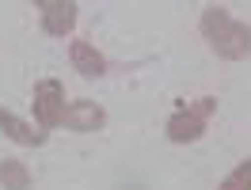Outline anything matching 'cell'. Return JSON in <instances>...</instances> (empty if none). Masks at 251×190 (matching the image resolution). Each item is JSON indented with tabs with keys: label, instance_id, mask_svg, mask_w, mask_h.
Wrapping results in <instances>:
<instances>
[{
	"label": "cell",
	"instance_id": "8",
	"mask_svg": "<svg viewBox=\"0 0 251 190\" xmlns=\"http://www.w3.org/2000/svg\"><path fill=\"white\" fill-rule=\"evenodd\" d=\"M0 187L4 190H31V171L23 160H0Z\"/></svg>",
	"mask_w": 251,
	"mask_h": 190
},
{
	"label": "cell",
	"instance_id": "9",
	"mask_svg": "<svg viewBox=\"0 0 251 190\" xmlns=\"http://www.w3.org/2000/svg\"><path fill=\"white\" fill-rule=\"evenodd\" d=\"M217 190H251V156L240 160V164H236V171L228 175V179H225Z\"/></svg>",
	"mask_w": 251,
	"mask_h": 190
},
{
	"label": "cell",
	"instance_id": "4",
	"mask_svg": "<svg viewBox=\"0 0 251 190\" xmlns=\"http://www.w3.org/2000/svg\"><path fill=\"white\" fill-rule=\"evenodd\" d=\"M61 126L76 129V133H92V129L107 126V111H103L99 103H92V99H76V103H65Z\"/></svg>",
	"mask_w": 251,
	"mask_h": 190
},
{
	"label": "cell",
	"instance_id": "2",
	"mask_svg": "<svg viewBox=\"0 0 251 190\" xmlns=\"http://www.w3.org/2000/svg\"><path fill=\"white\" fill-rule=\"evenodd\" d=\"M213 114H217V99H213V95H202L198 103H187L183 111H175L172 118H168V137H172L175 144L198 141Z\"/></svg>",
	"mask_w": 251,
	"mask_h": 190
},
{
	"label": "cell",
	"instance_id": "7",
	"mask_svg": "<svg viewBox=\"0 0 251 190\" xmlns=\"http://www.w3.org/2000/svg\"><path fill=\"white\" fill-rule=\"evenodd\" d=\"M0 129L12 137L16 144H27V148H38V144H46V133L42 129H34V126H27L23 118H16L12 111H4L0 107Z\"/></svg>",
	"mask_w": 251,
	"mask_h": 190
},
{
	"label": "cell",
	"instance_id": "6",
	"mask_svg": "<svg viewBox=\"0 0 251 190\" xmlns=\"http://www.w3.org/2000/svg\"><path fill=\"white\" fill-rule=\"evenodd\" d=\"M69 61H73V69L84 72V76H103V72H107V57H103L92 42H73V46H69Z\"/></svg>",
	"mask_w": 251,
	"mask_h": 190
},
{
	"label": "cell",
	"instance_id": "5",
	"mask_svg": "<svg viewBox=\"0 0 251 190\" xmlns=\"http://www.w3.org/2000/svg\"><path fill=\"white\" fill-rule=\"evenodd\" d=\"M38 12H42V31L46 34H69L76 27V4L73 0H46V4H38Z\"/></svg>",
	"mask_w": 251,
	"mask_h": 190
},
{
	"label": "cell",
	"instance_id": "1",
	"mask_svg": "<svg viewBox=\"0 0 251 190\" xmlns=\"http://www.w3.org/2000/svg\"><path fill=\"white\" fill-rule=\"evenodd\" d=\"M202 34H205V42H209V49L217 57H225V61L251 57V27L240 23V19H232L217 4H209L202 12Z\"/></svg>",
	"mask_w": 251,
	"mask_h": 190
},
{
	"label": "cell",
	"instance_id": "3",
	"mask_svg": "<svg viewBox=\"0 0 251 190\" xmlns=\"http://www.w3.org/2000/svg\"><path fill=\"white\" fill-rule=\"evenodd\" d=\"M34 118H38V129L46 133V129L61 126V114H65V88L61 80H38L34 84Z\"/></svg>",
	"mask_w": 251,
	"mask_h": 190
}]
</instances>
